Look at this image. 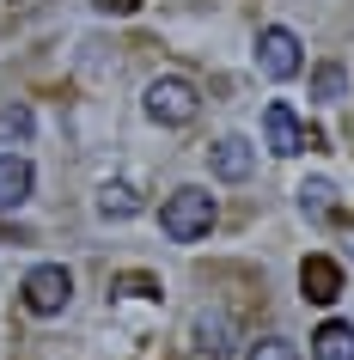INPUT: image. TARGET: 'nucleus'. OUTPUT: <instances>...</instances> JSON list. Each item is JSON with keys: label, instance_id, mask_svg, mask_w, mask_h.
Wrapping results in <instances>:
<instances>
[{"label": "nucleus", "instance_id": "1", "mask_svg": "<svg viewBox=\"0 0 354 360\" xmlns=\"http://www.w3.org/2000/svg\"><path fill=\"white\" fill-rule=\"evenodd\" d=\"M159 226H165V238H177V245L208 238V226H214V195L208 190H177L165 208H159Z\"/></svg>", "mask_w": 354, "mask_h": 360}, {"label": "nucleus", "instance_id": "2", "mask_svg": "<svg viewBox=\"0 0 354 360\" xmlns=\"http://www.w3.org/2000/svg\"><path fill=\"white\" fill-rule=\"evenodd\" d=\"M68 300H74V275L61 263H37L25 275V311L31 318H56V311H68Z\"/></svg>", "mask_w": 354, "mask_h": 360}, {"label": "nucleus", "instance_id": "3", "mask_svg": "<svg viewBox=\"0 0 354 360\" xmlns=\"http://www.w3.org/2000/svg\"><path fill=\"white\" fill-rule=\"evenodd\" d=\"M196 110H202V98H196V86L189 79H153L147 86V116L153 122H165V129H184V122H196Z\"/></svg>", "mask_w": 354, "mask_h": 360}, {"label": "nucleus", "instance_id": "4", "mask_svg": "<svg viewBox=\"0 0 354 360\" xmlns=\"http://www.w3.org/2000/svg\"><path fill=\"white\" fill-rule=\"evenodd\" d=\"M257 61H263L269 79H293L299 74V37L287 31V25H269V31L257 37Z\"/></svg>", "mask_w": 354, "mask_h": 360}, {"label": "nucleus", "instance_id": "5", "mask_svg": "<svg viewBox=\"0 0 354 360\" xmlns=\"http://www.w3.org/2000/svg\"><path fill=\"white\" fill-rule=\"evenodd\" d=\"M299 293L312 305H336L342 300V263L336 257H305L299 263Z\"/></svg>", "mask_w": 354, "mask_h": 360}, {"label": "nucleus", "instance_id": "6", "mask_svg": "<svg viewBox=\"0 0 354 360\" xmlns=\"http://www.w3.org/2000/svg\"><path fill=\"white\" fill-rule=\"evenodd\" d=\"M263 134H269V153H275V159H293V153L305 147V129H299V116L287 110V104H269V110H263Z\"/></svg>", "mask_w": 354, "mask_h": 360}, {"label": "nucleus", "instance_id": "7", "mask_svg": "<svg viewBox=\"0 0 354 360\" xmlns=\"http://www.w3.org/2000/svg\"><path fill=\"white\" fill-rule=\"evenodd\" d=\"M208 165H214V177H226V184H244V177L257 171V147H251V141H239V134H226L220 147L208 153Z\"/></svg>", "mask_w": 354, "mask_h": 360}, {"label": "nucleus", "instance_id": "8", "mask_svg": "<svg viewBox=\"0 0 354 360\" xmlns=\"http://www.w3.org/2000/svg\"><path fill=\"white\" fill-rule=\"evenodd\" d=\"M31 202V165L19 153H0V214H13Z\"/></svg>", "mask_w": 354, "mask_h": 360}, {"label": "nucleus", "instance_id": "9", "mask_svg": "<svg viewBox=\"0 0 354 360\" xmlns=\"http://www.w3.org/2000/svg\"><path fill=\"white\" fill-rule=\"evenodd\" d=\"M312 360H354V323H342V318L317 323V336H312Z\"/></svg>", "mask_w": 354, "mask_h": 360}, {"label": "nucleus", "instance_id": "10", "mask_svg": "<svg viewBox=\"0 0 354 360\" xmlns=\"http://www.w3.org/2000/svg\"><path fill=\"white\" fill-rule=\"evenodd\" d=\"M226 336H232V318H226V311H214V318L202 311V318H196V348H202V354H226V348H232Z\"/></svg>", "mask_w": 354, "mask_h": 360}, {"label": "nucleus", "instance_id": "11", "mask_svg": "<svg viewBox=\"0 0 354 360\" xmlns=\"http://www.w3.org/2000/svg\"><path fill=\"white\" fill-rule=\"evenodd\" d=\"M110 293H122V300H159V275H147V269L110 275Z\"/></svg>", "mask_w": 354, "mask_h": 360}, {"label": "nucleus", "instance_id": "12", "mask_svg": "<svg viewBox=\"0 0 354 360\" xmlns=\"http://www.w3.org/2000/svg\"><path fill=\"white\" fill-rule=\"evenodd\" d=\"M98 208L116 214V220H129V214H141V195H134L129 184H104V190H98Z\"/></svg>", "mask_w": 354, "mask_h": 360}, {"label": "nucleus", "instance_id": "13", "mask_svg": "<svg viewBox=\"0 0 354 360\" xmlns=\"http://www.w3.org/2000/svg\"><path fill=\"white\" fill-rule=\"evenodd\" d=\"M299 202H305V214H312V220H330V214H336V190L324 184V177H312V184L299 190Z\"/></svg>", "mask_w": 354, "mask_h": 360}, {"label": "nucleus", "instance_id": "14", "mask_svg": "<svg viewBox=\"0 0 354 360\" xmlns=\"http://www.w3.org/2000/svg\"><path fill=\"white\" fill-rule=\"evenodd\" d=\"M31 129H37V122H31L25 104H6V110H0V141H31Z\"/></svg>", "mask_w": 354, "mask_h": 360}, {"label": "nucleus", "instance_id": "15", "mask_svg": "<svg viewBox=\"0 0 354 360\" xmlns=\"http://www.w3.org/2000/svg\"><path fill=\"white\" fill-rule=\"evenodd\" d=\"M312 92L317 98H342V68H336V61H324V68L312 74Z\"/></svg>", "mask_w": 354, "mask_h": 360}, {"label": "nucleus", "instance_id": "16", "mask_svg": "<svg viewBox=\"0 0 354 360\" xmlns=\"http://www.w3.org/2000/svg\"><path fill=\"white\" fill-rule=\"evenodd\" d=\"M251 360H299V354H293V342H287V336H263L257 348H251Z\"/></svg>", "mask_w": 354, "mask_h": 360}, {"label": "nucleus", "instance_id": "17", "mask_svg": "<svg viewBox=\"0 0 354 360\" xmlns=\"http://www.w3.org/2000/svg\"><path fill=\"white\" fill-rule=\"evenodd\" d=\"M98 13H116V19H122V13H134V6H141V0H92Z\"/></svg>", "mask_w": 354, "mask_h": 360}]
</instances>
